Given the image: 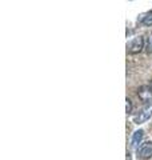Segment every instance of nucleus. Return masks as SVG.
Instances as JSON below:
<instances>
[{"label":"nucleus","mask_w":152,"mask_h":160,"mask_svg":"<svg viewBox=\"0 0 152 160\" xmlns=\"http://www.w3.org/2000/svg\"><path fill=\"white\" fill-rule=\"evenodd\" d=\"M143 47H144V39L141 36H138L128 42V44H127V51L131 55H135V53H139L141 49H143Z\"/></svg>","instance_id":"1"},{"label":"nucleus","mask_w":152,"mask_h":160,"mask_svg":"<svg viewBox=\"0 0 152 160\" xmlns=\"http://www.w3.org/2000/svg\"><path fill=\"white\" fill-rule=\"evenodd\" d=\"M138 96L141 102L144 103H149L152 102V88L151 86H141L138 89Z\"/></svg>","instance_id":"2"},{"label":"nucleus","mask_w":152,"mask_h":160,"mask_svg":"<svg viewBox=\"0 0 152 160\" xmlns=\"http://www.w3.org/2000/svg\"><path fill=\"white\" fill-rule=\"evenodd\" d=\"M151 116H152V104H151V106H148V107L143 108V109H141V111L139 112V115H136L135 123H136V124H143V123H145Z\"/></svg>","instance_id":"3"},{"label":"nucleus","mask_w":152,"mask_h":160,"mask_svg":"<svg viewBox=\"0 0 152 160\" xmlns=\"http://www.w3.org/2000/svg\"><path fill=\"white\" fill-rule=\"evenodd\" d=\"M139 156L143 159H148L152 156V143L151 142L141 144V147L139 149Z\"/></svg>","instance_id":"4"},{"label":"nucleus","mask_w":152,"mask_h":160,"mask_svg":"<svg viewBox=\"0 0 152 160\" xmlns=\"http://www.w3.org/2000/svg\"><path fill=\"white\" fill-rule=\"evenodd\" d=\"M141 139H143V131H136L132 136V140H131V146L134 148H136L138 144L141 142Z\"/></svg>","instance_id":"5"},{"label":"nucleus","mask_w":152,"mask_h":160,"mask_svg":"<svg viewBox=\"0 0 152 160\" xmlns=\"http://www.w3.org/2000/svg\"><path fill=\"white\" fill-rule=\"evenodd\" d=\"M141 24H143V26H152V12L151 13H148L147 15V16H144V19L141 20Z\"/></svg>","instance_id":"6"},{"label":"nucleus","mask_w":152,"mask_h":160,"mask_svg":"<svg viewBox=\"0 0 152 160\" xmlns=\"http://www.w3.org/2000/svg\"><path fill=\"white\" fill-rule=\"evenodd\" d=\"M147 52L152 53V33L148 36V39H147Z\"/></svg>","instance_id":"7"},{"label":"nucleus","mask_w":152,"mask_h":160,"mask_svg":"<svg viewBox=\"0 0 152 160\" xmlns=\"http://www.w3.org/2000/svg\"><path fill=\"white\" fill-rule=\"evenodd\" d=\"M132 111V104H131V100L129 99H127V112H131Z\"/></svg>","instance_id":"8"},{"label":"nucleus","mask_w":152,"mask_h":160,"mask_svg":"<svg viewBox=\"0 0 152 160\" xmlns=\"http://www.w3.org/2000/svg\"><path fill=\"white\" fill-rule=\"evenodd\" d=\"M151 88H152V83H151Z\"/></svg>","instance_id":"9"}]
</instances>
